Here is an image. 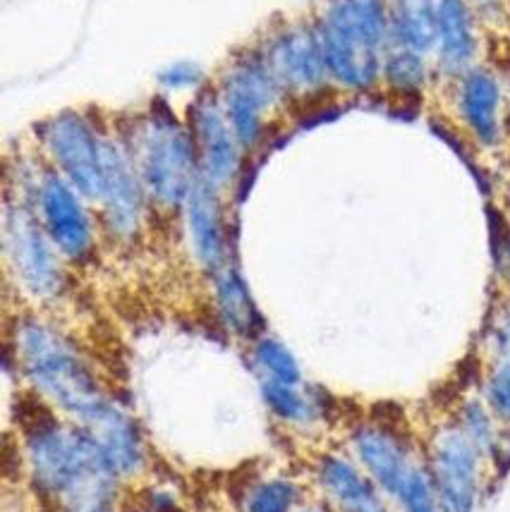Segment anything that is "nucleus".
Segmentation results:
<instances>
[{
  "label": "nucleus",
  "mask_w": 510,
  "mask_h": 512,
  "mask_svg": "<svg viewBox=\"0 0 510 512\" xmlns=\"http://www.w3.org/2000/svg\"><path fill=\"white\" fill-rule=\"evenodd\" d=\"M20 422L24 462L41 496L63 512L115 498L118 479L84 426L60 419L41 398L32 402V414H20Z\"/></svg>",
  "instance_id": "obj_1"
},
{
  "label": "nucleus",
  "mask_w": 510,
  "mask_h": 512,
  "mask_svg": "<svg viewBox=\"0 0 510 512\" xmlns=\"http://www.w3.org/2000/svg\"><path fill=\"white\" fill-rule=\"evenodd\" d=\"M12 352L36 398L48 402L70 422L91 429L118 407L82 347L56 323L36 314L17 316Z\"/></svg>",
  "instance_id": "obj_2"
},
{
  "label": "nucleus",
  "mask_w": 510,
  "mask_h": 512,
  "mask_svg": "<svg viewBox=\"0 0 510 512\" xmlns=\"http://www.w3.org/2000/svg\"><path fill=\"white\" fill-rule=\"evenodd\" d=\"M312 17L333 89L355 99L379 94L391 44L388 0H321Z\"/></svg>",
  "instance_id": "obj_3"
},
{
  "label": "nucleus",
  "mask_w": 510,
  "mask_h": 512,
  "mask_svg": "<svg viewBox=\"0 0 510 512\" xmlns=\"http://www.w3.org/2000/svg\"><path fill=\"white\" fill-rule=\"evenodd\" d=\"M115 130L130 149L151 209L180 213L197 185L199 166L185 118L173 111L168 96L151 99L142 113L123 120Z\"/></svg>",
  "instance_id": "obj_4"
},
{
  "label": "nucleus",
  "mask_w": 510,
  "mask_h": 512,
  "mask_svg": "<svg viewBox=\"0 0 510 512\" xmlns=\"http://www.w3.org/2000/svg\"><path fill=\"white\" fill-rule=\"evenodd\" d=\"M5 187L32 201L48 237L70 266H84L94 259L101 223H96L89 201L48 166L44 156H20L8 163Z\"/></svg>",
  "instance_id": "obj_5"
},
{
  "label": "nucleus",
  "mask_w": 510,
  "mask_h": 512,
  "mask_svg": "<svg viewBox=\"0 0 510 512\" xmlns=\"http://www.w3.org/2000/svg\"><path fill=\"white\" fill-rule=\"evenodd\" d=\"M0 228L5 266L17 290L34 302L60 300L68 290V261L48 237L32 201L10 187L3 194Z\"/></svg>",
  "instance_id": "obj_6"
},
{
  "label": "nucleus",
  "mask_w": 510,
  "mask_h": 512,
  "mask_svg": "<svg viewBox=\"0 0 510 512\" xmlns=\"http://www.w3.org/2000/svg\"><path fill=\"white\" fill-rule=\"evenodd\" d=\"M214 87L245 154L264 144L271 118L290 103L257 41L228 58Z\"/></svg>",
  "instance_id": "obj_7"
},
{
  "label": "nucleus",
  "mask_w": 510,
  "mask_h": 512,
  "mask_svg": "<svg viewBox=\"0 0 510 512\" xmlns=\"http://www.w3.org/2000/svg\"><path fill=\"white\" fill-rule=\"evenodd\" d=\"M108 125L82 108H63L34 125L36 149L51 168L99 206L103 192V139Z\"/></svg>",
  "instance_id": "obj_8"
},
{
  "label": "nucleus",
  "mask_w": 510,
  "mask_h": 512,
  "mask_svg": "<svg viewBox=\"0 0 510 512\" xmlns=\"http://www.w3.org/2000/svg\"><path fill=\"white\" fill-rule=\"evenodd\" d=\"M257 46L290 101L324 103L326 94H338L326 70L314 17L271 24Z\"/></svg>",
  "instance_id": "obj_9"
},
{
  "label": "nucleus",
  "mask_w": 510,
  "mask_h": 512,
  "mask_svg": "<svg viewBox=\"0 0 510 512\" xmlns=\"http://www.w3.org/2000/svg\"><path fill=\"white\" fill-rule=\"evenodd\" d=\"M185 123L190 130L194 154H197L199 178L221 192L238 185L247 154L228 123L214 82L199 89L187 103Z\"/></svg>",
  "instance_id": "obj_10"
},
{
  "label": "nucleus",
  "mask_w": 510,
  "mask_h": 512,
  "mask_svg": "<svg viewBox=\"0 0 510 512\" xmlns=\"http://www.w3.org/2000/svg\"><path fill=\"white\" fill-rule=\"evenodd\" d=\"M151 201L139 178L135 161L118 130L108 127L103 139V192L99 221L103 233L113 242L137 240L142 233Z\"/></svg>",
  "instance_id": "obj_11"
},
{
  "label": "nucleus",
  "mask_w": 510,
  "mask_h": 512,
  "mask_svg": "<svg viewBox=\"0 0 510 512\" xmlns=\"http://www.w3.org/2000/svg\"><path fill=\"white\" fill-rule=\"evenodd\" d=\"M484 460L458 424L441 426L429 441L427 467L443 512H477L482 498Z\"/></svg>",
  "instance_id": "obj_12"
},
{
  "label": "nucleus",
  "mask_w": 510,
  "mask_h": 512,
  "mask_svg": "<svg viewBox=\"0 0 510 512\" xmlns=\"http://www.w3.org/2000/svg\"><path fill=\"white\" fill-rule=\"evenodd\" d=\"M451 106L467 137L482 149H496L506 137V87L494 67L479 63L446 84Z\"/></svg>",
  "instance_id": "obj_13"
},
{
  "label": "nucleus",
  "mask_w": 510,
  "mask_h": 512,
  "mask_svg": "<svg viewBox=\"0 0 510 512\" xmlns=\"http://www.w3.org/2000/svg\"><path fill=\"white\" fill-rule=\"evenodd\" d=\"M350 450L357 465L391 503L405 489L412 472L424 462L408 436L400 434L396 426L381 422L355 426L350 434Z\"/></svg>",
  "instance_id": "obj_14"
},
{
  "label": "nucleus",
  "mask_w": 510,
  "mask_h": 512,
  "mask_svg": "<svg viewBox=\"0 0 510 512\" xmlns=\"http://www.w3.org/2000/svg\"><path fill=\"white\" fill-rule=\"evenodd\" d=\"M180 213L194 264L211 278L235 256L233 235L223 209V192L199 178Z\"/></svg>",
  "instance_id": "obj_15"
},
{
  "label": "nucleus",
  "mask_w": 510,
  "mask_h": 512,
  "mask_svg": "<svg viewBox=\"0 0 510 512\" xmlns=\"http://www.w3.org/2000/svg\"><path fill=\"white\" fill-rule=\"evenodd\" d=\"M482 58V20L470 0H439L434 60L436 82L451 84Z\"/></svg>",
  "instance_id": "obj_16"
},
{
  "label": "nucleus",
  "mask_w": 510,
  "mask_h": 512,
  "mask_svg": "<svg viewBox=\"0 0 510 512\" xmlns=\"http://www.w3.org/2000/svg\"><path fill=\"white\" fill-rule=\"evenodd\" d=\"M214 285V304L218 321L230 335L240 340H257L259 335L266 333V321L261 316L254 295L247 285L245 273L238 266V261H228L221 271L211 276Z\"/></svg>",
  "instance_id": "obj_17"
},
{
  "label": "nucleus",
  "mask_w": 510,
  "mask_h": 512,
  "mask_svg": "<svg viewBox=\"0 0 510 512\" xmlns=\"http://www.w3.org/2000/svg\"><path fill=\"white\" fill-rule=\"evenodd\" d=\"M319 489L338 512H364L384 501V493L350 457L326 453L317 462Z\"/></svg>",
  "instance_id": "obj_18"
},
{
  "label": "nucleus",
  "mask_w": 510,
  "mask_h": 512,
  "mask_svg": "<svg viewBox=\"0 0 510 512\" xmlns=\"http://www.w3.org/2000/svg\"><path fill=\"white\" fill-rule=\"evenodd\" d=\"M87 431L99 443L103 460H106L115 479H130L142 472L144 443L142 434H139V426L130 417V412H125L118 405L108 417H103L99 424L91 426Z\"/></svg>",
  "instance_id": "obj_19"
},
{
  "label": "nucleus",
  "mask_w": 510,
  "mask_h": 512,
  "mask_svg": "<svg viewBox=\"0 0 510 512\" xmlns=\"http://www.w3.org/2000/svg\"><path fill=\"white\" fill-rule=\"evenodd\" d=\"M436 84L434 60L408 46L388 44L381 65V91L400 103L415 106Z\"/></svg>",
  "instance_id": "obj_20"
},
{
  "label": "nucleus",
  "mask_w": 510,
  "mask_h": 512,
  "mask_svg": "<svg viewBox=\"0 0 510 512\" xmlns=\"http://www.w3.org/2000/svg\"><path fill=\"white\" fill-rule=\"evenodd\" d=\"M391 44L408 46L424 56L434 53L439 0H388Z\"/></svg>",
  "instance_id": "obj_21"
},
{
  "label": "nucleus",
  "mask_w": 510,
  "mask_h": 512,
  "mask_svg": "<svg viewBox=\"0 0 510 512\" xmlns=\"http://www.w3.org/2000/svg\"><path fill=\"white\" fill-rule=\"evenodd\" d=\"M259 393L264 405L276 419L285 424L307 426L324 417V395L317 390L302 386H290V383L278 381H259Z\"/></svg>",
  "instance_id": "obj_22"
},
{
  "label": "nucleus",
  "mask_w": 510,
  "mask_h": 512,
  "mask_svg": "<svg viewBox=\"0 0 510 512\" xmlns=\"http://www.w3.org/2000/svg\"><path fill=\"white\" fill-rule=\"evenodd\" d=\"M250 359L259 381H278L290 383V386H302V383H305L300 362H297L293 352H290V347L269 333L252 340Z\"/></svg>",
  "instance_id": "obj_23"
},
{
  "label": "nucleus",
  "mask_w": 510,
  "mask_h": 512,
  "mask_svg": "<svg viewBox=\"0 0 510 512\" xmlns=\"http://www.w3.org/2000/svg\"><path fill=\"white\" fill-rule=\"evenodd\" d=\"M300 489L295 481L273 477L257 481L242 498V512H295Z\"/></svg>",
  "instance_id": "obj_24"
},
{
  "label": "nucleus",
  "mask_w": 510,
  "mask_h": 512,
  "mask_svg": "<svg viewBox=\"0 0 510 512\" xmlns=\"http://www.w3.org/2000/svg\"><path fill=\"white\" fill-rule=\"evenodd\" d=\"M455 424L465 431L475 446L482 450L484 457H494L499 453V419L491 414L484 400H467L460 407Z\"/></svg>",
  "instance_id": "obj_25"
},
{
  "label": "nucleus",
  "mask_w": 510,
  "mask_h": 512,
  "mask_svg": "<svg viewBox=\"0 0 510 512\" xmlns=\"http://www.w3.org/2000/svg\"><path fill=\"white\" fill-rule=\"evenodd\" d=\"M156 84L163 94H182V91H192L197 94L199 89L209 87V77H206V70L197 60L192 58H180L170 60L156 72Z\"/></svg>",
  "instance_id": "obj_26"
},
{
  "label": "nucleus",
  "mask_w": 510,
  "mask_h": 512,
  "mask_svg": "<svg viewBox=\"0 0 510 512\" xmlns=\"http://www.w3.org/2000/svg\"><path fill=\"white\" fill-rule=\"evenodd\" d=\"M393 505L400 512H443L439 493L434 489V481H431L427 457L420 467L412 472V477L405 484V489L400 491V496L393 501Z\"/></svg>",
  "instance_id": "obj_27"
},
{
  "label": "nucleus",
  "mask_w": 510,
  "mask_h": 512,
  "mask_svg": "<svg viewBox=\"0 0 510 512\" xmlns=\"http://www.w3.org/2000/svg\"><path fill=\"white\" fill-rule=\"evenodd\" d=\"M482 395L499 424L510 426V362L491 364Z\"/></svg>",
  "instance_id": "obj_28"
},
{
  "label": "nucleus",
  "mask_w": 510,
  "mask_h": 512,
  "mask_svg": "<svg viewBox=\"0 0 510 512\" xmlns=\"http://www.w3.org/2000/svg\"><path fill=\"white\" fill-rule=\"evenodd\" d=\"M489 247L494 271L510 285V218L494 206H489Z\"/></svg>",
  "instance_id": "obj_29"
},
{
  "label": "nucleus",
  "mask_w": 510,
  "mask_h": 512,
  "mask_svg": "<svg viewBox=\"0 0 510 512\" xmlns=\"http://www.w3.org/2000/svg\"><path fill=\"white\" fill-rule=\"evenodd\" d=\"M484 347L491 364L510 362V300L501 302L494 309L484 331Z\"/></svg>",
  "instance_id": "obj_30"
},
{
  "label": "nucleus",
  "mask_w": 510,
  "mask_h": 512,
  "mask_svg": "<svg viewBox=\"0 0 510 512\" xmlns=\"http://www.w3.org/2000/svg\"><path fill=\"white\" fill-rule=\"evenodd\" d=\"M135 512H180V508L173 503V498L166 496V493H151L147 501L139 505Z\"/></svg>",
  "instance_id": "obj_31"
},
{
  "label": "nucleus",
  "mask_w": 510,
  "mask_h": 512,
  "mask_svg": "<svg viewBox=\"0 0 510 512\" xmlns=\"http://www.w3.org/2000/svg\"><path fill=\"white\" fill-rule=\"evenodd\" d=\"M115 498H108V501H96L89 505H82V508H75L70 512H115Z\"/></svg>",
  "instance_id": "obj_32"
},
{
  "label": "nucleus",
  "mask_w": 510,
  "mask_h": 512,
  "mask_svg": "<svg viewBox=\"0 0 510 512\" xmlns=\"http://www.w3.org/2000/svg\"><path fill=\"white\" fill-rule=\"evenodd\" d=\"M364 512H391V508H388V503H386V498H384V501H379V503L372 505V508H367Z\"/></svg>",
  "instance_id": "obj_33"
},
{
  "label": "nucleus",
  "mask_w": 510,
  "mask_h": 512,
  "mask_svg": "<svg viewBox=\"0 0 510 512\" xmlns=\"http://www.w3.org/2000/svg\"><path fill=\"white\" fill-rule=\"evenodd\" d=\"M297 512H326V510H321V508H312V505H309V508H302V510H297Z\"/></svg>",
  "instance_id": "obj_34"
},
{
  "label": "nucleus",
  "mask_w": 510,
  "mask_h": 512,
  "mask_svg": "<svg viewBox=\"0 0 510 512\" xmlns=\"http://www.w3.org/2000/svg\"><path fill=\"white\" fill-rule=\"evenodd\" d=\"M508 218H510V211H508Z\"/></svg>",
  "instance_id": "obj_35"
}]
</instances>
